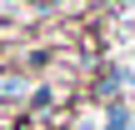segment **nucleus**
Instances as JSON below:
<instances>
[{"label": "nucleus", "instance_id": "f257e3e1", "mask_svg": "<svg viewBox=\"0 0 135 130\" xmlns=\"http://www.w3.org/2000/svg\"><path fill=\"white\" fill-rule=\"evenodd\" d=\"M20 90H25L20 75H0V95H20Z\"/></svg>", "mask_w": 135, "mask_h": 130}]
</instances>
